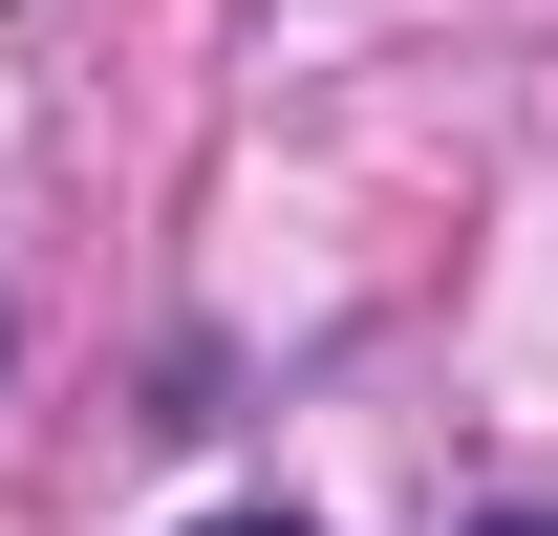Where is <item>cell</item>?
I'll list each match as a JSON object with an SVG mask.
<instances>
[{
	"mask_svg": "<svg viewBox=\"0 0 558 536\" xmlns=\"http://www.w3.org/2000/svg\"><path fill=\"white\" fill-rule=\"evenodd\" d=\"M194 536H301V515H194Z\"/></svg>",
	"mask_w": 558,
	"mask_h": 536,
	"instance_id": "6da1fadb",
	"label": "cell"
},
{
	"mask_svg": "<svg viewBox=\"0 0 558 536\" xmlns=\"http://www.w3.org/2000/svg\"><path fill=\"white\" fill-rule=\"evenodd\" d=\"M473 536H558V515H473Z\"/></svg>",
	"mask_w": 558,
	"mask_h": 536,
	"instance_id": "7a4b0ae2",
	"label": "cell"
}]
</instances>
